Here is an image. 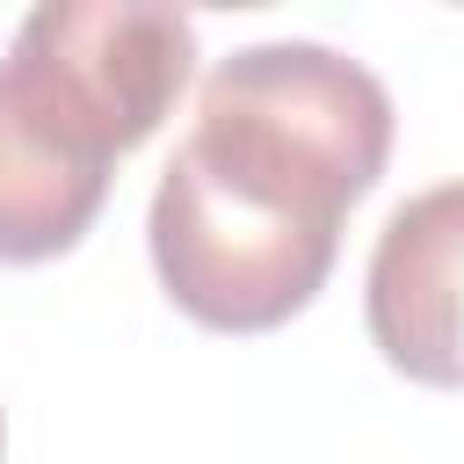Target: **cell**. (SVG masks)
<instances>
[{
	"instance_id": "obj_1",
	"label": "cell",
	"mask_w": 464,
	"mask_h": 464,
	"mask_svg": "<svg viewBox=\"0 0 464 464\" xmlns=\"http://www.w3.org/2000/svg\"><path fill=\"white\" fill-rule=\"evenodd\" d=\"M392 160V94L334 44L283 36L218 58L174 145L145 246L160 290L210 334L297 319L341 254V218Z\"/></svg>"
},
{
	"instance_id": "obj_2",
	"label": "cell",
	"mask_w": 464,
	"mask_h": 464,
	"mask_svg": "<svg viewBox=\"0 0 464 464\" xmlns=\"http://www.w3.org/2000/svg\"><path fill=\"white\" fill-rule=\"evenodd\" d=\"M196 65V22L145 0H44L0 58V261L87 239L109 167L138 152Z\"/></svg>"
},
{
	"instance_id": "obj_3",
	"label": "cell",
	"mask_w": 464,
	"mask_h": 464,
	"mask_svg": "<svg viewBox=\"0 0 464 464\" xmlns=\"http://www.w3.org/2000/svg\"><path fill=\"white\" fill-rule=\"evenodd\" d=\"M362 312L377 355L399 377L464 392V181H435L384 218Z\"/></svg>"
},
{
	"instance_id": "obj_4",
	"label": "cell",
	"mask_w": 464,
	"mask_h": 464,
	"mask_svg": "<svg viewBox=\"0 0 464 464\" xmlns=\"http://www.w3.org/2000/svg\"><path fill=\"white\" fill-rule=\"evenodd\" d=\"M0 457H7V420H0Z\"/></svg>"
}]
</instances>
